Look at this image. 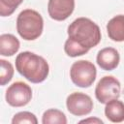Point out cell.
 Listing matches in <instances>:
<instances>
[{"label": "cell", "instance_id": "1", "mask_svg": "<svg viewBox=\"0 0 124 124\" xmlns=\"http://www.w3.org/2000/svg\"><path fill=\"white\" fill-rule=\"evenodd\" d=\"M68 39L64 45V51L70 57L83 55L90 48L101 42L100 27L90 18L78 17L67 29Z\"/></svg>", "mask_w": 124, "mask_h": 124}, {"label": "cell", "instance_id": "2", "mask_svg": "<svg viewBox=\"0 0 124 124\" xmlns=\"http://www.w3.org/2000/svg\"><path fill=\"white\" fill-rule=\"evenodd\" d=\"M16 71L32 83L43 82L48 76L49 66L46 60L31 51H22L16 58Z\"/></svg>", "mask_w": 124, "mask_h": 124}, {"label": "cell", "instance_id": "3", "mask_svg": "<svg viewBox=\"0 0 124 124\" xmlns=\"http://www.w3.org/2000/svg\"><path fill=\"white\" fill-rule=\"evenodd\" d=\"M44 29L42 16L35 10L26 9L19 13L16 18V30L19 36L26 41L38 39Z\"/></svg>", "mask_w": 124, "mask_h": 124}, {"label": "cell", "instance_id": "4", "mask_svg": "<svg viewBox=\"0 0 124 124\" xmlns=\"http://www.w3.org/2000/svg\"><path fill=\"white\" fill-rule=\"evenodd\" d=\"M97 70L93 63L87 60H78L73 63L70 69V78L73 83L81 88H87L96 79Z\"/></svg>", "mask_w": 124, "mask_h": 124}, {"label": "cell", "instance_id": "5", "mask_svg": "<svg viewBox=\"0 0 124 124\" xmlns=\"http://www.w3.org/2000/svg\"><path fill=\"white\" fill-rule=\"evenodd\" d=\"M120 91L121 85L119 80L112 76H105L96 85L95 96L101 104H107L113 99H118Z\"/></svg>", "mask_w": 124, "mask_h": 124}, {"label": "cell", "instance_id": "6", "mask_svg": "<svg viewBox=\"0 0 124 124\" xmlns=\"http://www.w3.org/2000/svg\"><path fill=\"white\" fill-rule=\"evenodd\" d=\"M5 98L12 107H24L32 99V89L23 81H16L8 87Z\"/></svg>", "mask_w": 124, "mask_h": 124}, {"label": "cell", "instance_id": "7", "mask_svg": "<svg viewBox=\"0 0 124 124\" xmlns=\"http://www.w3.org/2000/svg\"><path fill=\"white\" fill-rule=\"evenodd\" d=\"M66 106L70 113L76 116H83L92 111L93 101L82 92H74L67 97Z\"/></svg>", "mask_w": 124, "mask_h": 124}, {"label": "cell", "instance_id": "8", "mask_svg": "<svg viewBox=\"0 0 124 124\" xmlns=\"http://www.w3.org/2000/svg\"><path fill=\"white\" fill-rule=\"evenodd\" d=\"M75 0H48L47 12L50 18L62 21L67 19L74 12Z\"/></svg>", "mask_w": 124, "mask_h": 124}, {"label": "cell", "instance_id": "9", "mask_svg": "<svg viewBox=\"0 0 124 124\" xmlns=\"http://www.w3.org/2000/svg\"><path fill=\"white\" fill-rule=\"evenodd\" d=\"M97 64L105 71L114 70L120 61L118 51L113 47H105L99 50L97 54Z\"/></svg>", "mask_w": 124, "mask_h": 124}, {"label": "cell", "instance_id": "10", "mask_svg": "<svg viewBox=\"0 0 124 124\" xmlns=\"http://www.w3.org/2000/svg\"><path fill=\"white\" fill-rule=\"evenodd\" d=\"M107 31L109 39L114 42L124 41V16L118 15L108 20Z\"/></svg>", "mask_w": 124, "mask_h": 124}, {"label": "cell", "instance_id": "11", "mask_svg": "<svg viewBox=\"0 0 124 124\" xmlns=\"http://www.w3.org/2000/svg\"><path fill=\"white\" fill-rule=\"evenodd\" d=\"M105 115L113 123L124 121V103L118 99H113L108 102L105 108Z\"/></svg>", "mask_w": 124, "mask_h": 124}, {"label": "cell", "instance_id": "12", "mask_svg": "<svg viewBox=\"0 0 124 124\" xmlns=\"http://www.w3.org/2000/svg\"><path fill=\"white\" fill-rule=\"evenodd\" d=\"M20 46L18 39L12 34H2L0 36V54L3 56H13Z\"/></svg>", "mask_w": 124, "mask_h": 124}, {"label": "cell", "instance_id": "13", "mask_svg": "<svg viewBox=\"0 0 124 124\" xmlns=\"http://www.w3.org/2000/svg\"><path fill=\"white\" fill-rule=\"evenodd\" d=\"M43 124H66L67 118L64 112L56 108H49L46 110L42 117Z\"/></svg>", "mask_w": 124, "mask_h": 124}, {"label": "cell", "instance_id": "14", "mask_svg": "<svg viewBox=\"0 0 124 124\" xmlns=\"http://www.w3.org/2000/svg\"><path fill=\"white\" fill-rule=\"evenodd\" d=\"M0 65H1V70H0V84L3 86L5 84H7L8 82L11 81V79L13 78L14 76V67L13 65L4 60L1 59L0 60Z\"/></svg>", "mask_w": 124, "mask_h": 124}, {"label": "cell", "instance_id": "15", "mask_svg": "<svg viewBox=\"0 0 124 124\" xmlns=\"http://www.w3.org/2000/svg\"><path fill=\"white\" fill-rule=\"evenodd\" d=\"M23 0H0V15L1 16H11Z\"/></svg>", "mask_w": 124, "mask_h": 124}, {"label": "cell", "instance_id": "16", "mask_svg": "<svg viewBox=\"0 0 124 124\" xmlns=\"http://www.w3.org/2000/svg\"><path fill=\"white\" fill-rule=\"evenodd\" d=\"M13 124H21V123H28V124H37L38 119L36 115L29 111H20L14 115L12 119Z\"/></svg>", "mask_w": 124, "mask_h": 124}, {"label": "cell", "instance_id": "17", "mask_svg": "<svg viewBox=\"0 0 124 124\" xmlns=\"http://www.w3.org/2000/svg\"><path fill=\"white\" fill-rule=\"evenodd\" d=\"M79 123H96V124H103V121L99 118H96V117H90V118H87V119H83V120H80Z\"/></svg>", "mask_w": 124, "mask_h": 124}]
</instances>
